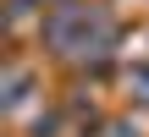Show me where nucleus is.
<instances>
[{
	"label": "nucleus",
	"instance_id": "nucleus-1",
	"mask_svg": "<svg viewBox=\"0 0 149 137\" xmlns=\"http://www.w3.org/2000/svg\"><path fill=\"white\" fill-rule=\"evenodd\" d=\"M44 38H50L55 55L83 60V55H105L111 38H116V27H111V16L100 5H55L44 16Z\"/></svg>",
	"mask_w": 149,
	"mask_h": 137
},
{
	"label": "nucleus",
	"instance_id": "nucleus-2",
	"mask_svg": "<svg viewBox=\"0 0 149 137\" xmlns=\"http://www.w3.org/2000/svg\"><path fill=\"white\" fill-rule=\"evenodd\" d=\"M133 88H138V99H149V66L138 71V77H133Z\"/></svg>",
	"mask_w": 149,
	"mask_h": 137
}]
</instances>
